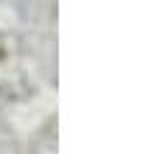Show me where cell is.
Listing matches in <instances>:
<instances>
[{
  "mask_svg": "<svg viewBox=\"0 0 156 154\" xmlns=\"http://www.w3.org/2000/svg\"><path fill=\"white\" fill-rule=\"evenodd\" d=\"M3 54H5V49H3V44H0V59H3Z\"/></svg>",
  "mask_w": 156,
  "mask_h": 154,
  "instance_id": "1",
  "label": "cell"
}]
</instances>
